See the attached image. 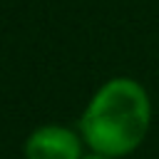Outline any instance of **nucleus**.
<instances>
[{"label": "nucleus", "mask_w": 159, "mask_h": 159, "mask_svg": "<svg viewBox=\"0 0 159 159\" xmlns=\"http://www.w3.org/2000/svg\"><path fill=\"white\" fill-rule=\"evenodd\" d=\"M152 124V99L132 77L104 82L87 102L80 117L84 147L107 157L132 154L147 137Z\"/></svg>", "instance_id": "nucleus-1"}, {"label": "nucleus", "mask_w": 159, "mask_h": 159, "mask_svg": "<svg viewBox=\"0 0 159 159\" xmlns=\"http://www.w3.org/2000/svg\"><path fill=\"white\" fill-rule=\"evenodd\" d=\"M84 139L70 127L42 124L25 139V159H82Z\"/></svg>", "instance_id": "nucleus-2"}, {"label": "nucleus", "mask_w": 159, "mask_h": 159, "mask_svg": "<svg viewBox=\"0 0 159 159\" xmlns=\"http://www.w3.org/2000/svg\"><path fill=\"white\" fill-rule=\"evenodd\" d=\"M82 159H114V157H107V154H99V152H89V154H82Z\"/></svg>", "instance_id": "nucleus-3"}]
</instances>
